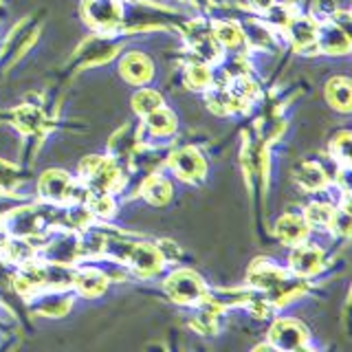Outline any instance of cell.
I'll return each mask as SVG.
<instances>
[{"label": "cell", "mask_w": 352, "mask_h": 352, "mask_svg": "<svg viewBox=\"0 0 352 352\" xmlns=\"http://www.w3.org/2000/svg\"><path fill=\"white\" fill-rule=\"evenodd\" d=\"M297 179H300L302 187H306V190H319V187H322V185L326 183L324 170L319 168V165H313V163L304 165Z\"/></svg>", "instance_id": "obj_16"}, {"label": "cell", "mask_w": 352, "mask_h": 352, "mask_svg": "<svg viewBox=\"0 0 352 352\" xmlns=\"http://www.w3.org/2000/svg\"><path fill=\"white\" fill-rule=\"evenodd\" d=\"M170 194H172V187H170V183L165 181V179H152L146 185V198H148L150 203H154V205L168 203Z\"/></svg>", "instance_id": "obj_15"}, {"label": "cell", "mask_w": 352, "mask_h": 352, "mask_svg": "<svg viewBox=\"0 0 352 352\" xmlns=\"http://www.w3.org/2000/svg\"><path fill=\"white\" fill-rule=\"evenodd\" d=\"M328 99L335 108L348 110L350 108V82L348 77H337L328 84Z\"/></svg>", "instance_id": "obj_13"}, {"label": "cell", "mask_w": 352, "mask_h": 352, "mask_svg": "<svg viewBox=\"0 0 352 352\" xmlns=\"http://www.w3.org/2000/svg\"><path fill=\"white\" fill-rule=\"evenodd\" d=\"M209 71L205 69V66H190V71H187V82H190L192 86L196 88H203L209 84Z\"/></svg>", "instance_id": "obj_21"}, {"label": "cell", "mask_w": 352, "mask_h": 352, "mask_svg": "<svg viewBox=\"0 0 352 352\" xmlns=\"http://www.w3.org/2000/svg\"><path fill=\"white\" fill-rule=\"evenodd\" d=\"M95 209L99 214H113V203H110L108 196H102L99 201H95Z\"/></svg>", "instance_id": "obj_23"}, {"label": "cell", "mask_w": 352, "mask_h": 352, "mask_svg": "<svg viewBox=\"0 0 352 352\" xmlns=\"http://www.w3.org/2000/svg\"><path fill=\"white\" fill-rule=\"evenodd\" d=\"M172 165L183 179H196V176H201L205 172V163L201 159V154L192 148H185L176 154V157L172 159Z\"/></svg>", "instance_id": "obj_4"}, {"label": "cell", "mask_w": 352, "mask_h": 352, "mask_svg": "<svg viewBox=\"0 0 352 352\" xmlns=\"http://www.w3.org/2000/svg\"><path fill=\"white\" fill-rule=\"evenodd\" d=\"M161 106H163V99L154 91H141L135 95V110L141 115H150L152 110H157Z\"/></svg>", "instance_id": "obj_17"}, {"label": "cell", "mask_w": 352, "mask_h": 352, "mask_svg": "<svg viewBox=\"0 0 352 352\" xmlns=\"http://www.w3.org/2000/svg\"><path fill=\"white\" fill-rule=\"evenodd\" d=\"M251 282L256 286H262V289H267V286L282 284L284 282V273L280 269H275L273 264L258 262L256 267L251 269Z\"/></svg>", "instance_id": "obj_12"}, {"label": "cell", "mask_w": 352, "mask_h": 352, "mask_svg": "<svg viewBox=\"0 0 352 352\" xmlns=\"http://www.w3.org/2000/svg\"><path fill=\"white\" fill-rule=\"evenodd\" d=\"M130 262L143 273H152L161 267V251L150 245H139L130 251Z\"/></svg>", "instance_id": "obj_9"}, {"label": "cell", "mask_w": 352, "mask_h": 352, "mask_svg": "<svg viewBox=\"0 0 352 352\" xmlns=\"http://www.w3.org/2000/svg\"><path fill=\"white\" fill-rule=\"evenodd\" d=\"M40 192L51 201H62L71 192V181L64 172H47L40 181Z\"/></svg>", "instance_id": "obj_5"}, {"label": "cell", "mask_w": 352, "mask_h": 352, "mask_svg": "<svg viewBox=\"0 0 352 352\" xmlns=\"http://www.w3.org/2000/svg\"><path fill=\"white\" fill-rule=\"evenodd\" d=\"M350 135L348 132H344L339 139H335V143H333V152H335V157L337 159H341L344 163H348V157H350Z\"/></svg>", "instance_id": "obj_22"}, {"label": "cell", "mask_w": 352, "mask_h": 352, "mask_svg": "<svg viewBox=\"0 0 352 352\" xmlns=\"http://www.w3.org/2000/svg\"><path fill=\"white\" fill-rule=\"evenodd\" d=\"M86 11L97 27H113L119 20V7L115 0H86Z\"/></svg>", "instance_id": "obj_3"}, {"label": "cell", "mask_w": 352, "mask_h": 352, "mask_svg": "<svg viewBox=\"0 0 352 352\" xmlns=\"http://www.w3.org/2000/svg\"><path fill=\"white\" fill-rule=\"evenodd\" d=\"M333 216H335L333 207H328L324 203H315L308 207V212H306V220L311 225H330L333 223Z\"/></svg>", "instance_id": "obj_19"}, {"label": "cell", "mask_w": 352, "mask_h": 352, "mask_svg": "<svg viewBox=\"0 0 352 352\" xmlns=\"http://www.w3.org/2000/svg\"><path fill=\"white\" fill-rule=\"evenodd\" d=\"M251 5L256 9H269L273 5V0H251Z\"/></svg>", "instance_id": "obj_24"}, {"label": "cell", "mask_w": 352, "mask_h": 352, "mask_svg": "<svg viewBox=\"0 0 352 352\" xmlns=\"http://www.w3.org/2000/svg\"><path fill=\"white\" fill-rule=\"evenodd\" d=\"M291 264L297 273L311 275L322 267V253H319V249H315V247H297L291 256Z\"/></svg>", "instance_id": "obj_6"}, {"label": "cell", "mask_w": 352, "mask_h": 352, "mask_svg": "<svg viewBox=\"0 0 352 352\" xmlns=\"http://www.w3.org/2000/svg\"><path fill=\"white\" fill-rule=\"evenodd\" d=\"M278 3H282V5H295L297 0H278Z\"/></svg>", "instance_id": "obj_25"}, {"label": "cell", "mask_w": 352, "mask_h": 352, "mask_svg": "<svg viewBox=\"0 0 352 352\" xmlns=\"http://www.w3.org/2000/svg\"><path fill=\"white\" fill-rule=\"evenodd\" d=\"M289 31H291V38L295 40V44H297V47H302V49L308 47V44H313L315 38H317V25L311 18L291 20Z\"/></svg>", "instance_id": "obj_11"}, {"label": "cell", "mask_w": 352, "mask_h": 352, "mask_svg": "<svg viewBox=\"0 0 352 352\" xmlns=\"http://www.w3.org/2000/svg\"><path fill=\"white\" fill-rule=\"evenodd\" d=\"M216 33H218V40L227 44V47H236V44L242 40V33L236 25H229V22H220L216 25Z\"/></svg>", "instance_id": "obj_20"}, {"label": "cell", "mask_w": 352, "mask_h": 352, "mask_svg": "<svg viewBox=\"0 0 352 352\" xmlns=\"http://www.w3.org/2000/svg\"><path fill=\"white\" fill-rule=\"evenodd\" d=\"M306 339V330L295 322H278L271 330V341L278 348H297Z\"/></svg>", "instance_id": "obj_2"}, {"label": "cell", "mask_w": 352, "mask_h": 352, "mask_svg": "<svg viewBox=\"0 0 352 352\" xmlns=\"http://www.w3.org/2000/svg\"><path fill=\"white\" fill-rule=\"evenodd\" d=\"M315 40L319 42V47H322L326 53H348V49H350V40L346 36V31L337 29V25L322 29V33L317 31Z\"/></svg>", "instance_id": "obj_8"}, {"label": "cell", "mask_w": 352, "mask_h": 352, "mask_svg": "<svg viewBox=\"0 0 352 352\" xmlns=\"http://www.w3.org/2000/svg\"><path fill=\"white\" fill-rule=\"evenodd\" d=\"M75 284H77V289H80L82 293H86V295H97V293L104 291L106 278H104V275H99L97 271H84V273H80L75 278Z\"/></svg>", "instance_id": "obj_14"}, {"label": "cell", "mask_w": 352, "mask_h": 352, "mask_svg": "<svg viewBox=\"0 0 352 352\" xmlns=\"http://www.w3.org/2000/svg\"><path fill=\"white\" fill-rule=\"evenodd\" d=\"M168 293L176 302H194L203 297V282L190 271H179L168 280Z\"/></svg>", "instance_id": "obj_1"}, {"label": "cell", "mask_w": 352, "mask_h": 352, "mask_svg": "<svg viewBox=\"0 0 352 352\" xmlns=\"http://www.w3.org/2000/svg\"><path fill=\"white\" fill-rule=\"evenodd\" d=\"M148 124H150V128L154 132H161V135H165V132L174 130V117L165 108H157V110H152V113H150Z\"/></svg>", "instance_id": "obj_18"}, {"label": "cell", "mask_w": 352, "mask_h": 352, "mask_svg": "<svg viewBox=\"0 0 352 352\" xmlns=\"http://www.w3.org/2000/svg\"><path fill=\"white\" fill-rule=\"evenodd\" d=\"M278 236L289 245H297L306 236V223L297 216H284L278 223Z\"/></svg>", "instance_id": "obj_10"}, {"label": "cell", "mask_w": 352, "mask_h": 352, "mask_svg": "<svg viewBox=\"0 0 352 352\" xmlns=\"http://www.w3.org/2000/svg\"><path fill=\"white\" fill-rule=\"evenodd\" d=\"M121 71H124V75L130 82L141 84L152 75V64L143 53H132L124 62H121Z\"/></svg>", "instance_id": "obj_7"}]
</instances>
